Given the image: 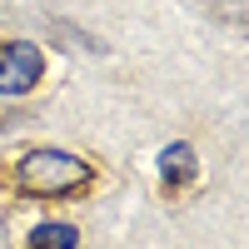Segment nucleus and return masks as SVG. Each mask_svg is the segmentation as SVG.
I'll use <instances>...</instances> for the list:
<instances>
[{
    "label": "nucleus",
    "instance_id": "nucleus-1",
    "mask_svg": "<svg viewBox=\"0 0 249 249\" xmlns=\"http://www.w3.org/2000/svg\"><path fill=\"white\" fill-rule=\"evenodd\" d=\"M90 179H95V170L70 150H25L15 164V184L25 195H45V199L80 195V190H90Z\"/></svg>",
    "mask_w": 249,
    "mask_h": 249
},
{
    "label": "nucleus",
    "instance_id": "nucleus-2",
    "mask_svg": "<svg viewBox=\"0 0 249 249\" xmlns=\"http://www.w3.org/2000/svg\"><path fill=\"white\" fill-rule=\"evenodd\" d=\"M45 75V55L30 40H5L0 45V95H30Z\"/></svg>",
    "mask_w": 249,
    "mask_h": 249
},
{
    "label": "nucleus",
    "instance_id": "nucleus-3",
    "mask_svg": "<svg viewBox=\"0 0 249 249\" xmlns=\"http://www.w3.org/2000/svg\"><path fill=\"white\" fill-rule=\"evenodd\" d=\"M160 175H164V184H190L195 179V150L190 144H164V155H160Z\"/></svg>",
    "mask_w": 249,
    "mask_h": 249
},
{
    "label": "nucleus",
    "instance_id": "nucleus-4",
    "mask_svg": "<svg viewBox=\"0 0 249 249\" xmlns=\"http://www.w3.org/2000/svg\"><path fill=\"white\" fill-rule=\"evenodd\" d=\"M80 244V230L75 224H65V219H45V224H35L30 230V249H75Z\"/></svg>",
    "mask_w": 249,
    "mask_h": 249
}]
</instances>
